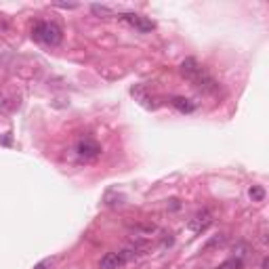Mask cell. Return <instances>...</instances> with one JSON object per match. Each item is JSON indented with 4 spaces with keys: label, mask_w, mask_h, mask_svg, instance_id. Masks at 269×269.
<instances>
[{
    "label": "cell",
    "mask_w": 269,
    "mask_h": 269,
    "mask_svg": "<svg viewBox=\"0 0 269 269\" xmlns=\"http://www.w3.org/2000/svg\"><path fill=\"white\" fill-rule=\"evenodd\" d=\"M261 269H267V259H263V263H261Z\"/></svg>",
    "instance_id": "14"
},
{
    "label": "cell",
    "mask_w": 269,
    "mask_h": 269,
    "mask_svg": "<svg viewBox=\"0 0 269 269\" xmlns=\"http://www.w3.org/2000/svg\"><path fill=\"white\" fill-rule=\"evenodd\" d=\"M248 194H251V198H253L255 202H263V200H265V189H263L261 185H253V187L248 189Z\"/></svg>",
    "instance_id": "12"
},
{
    "label": "cell",
    "mask_w": 269,
    "mask_h": 269,
    "mask_svg": "<svg viewBox=\"0 0 269 269\" xmlns=\"http://www.w3.org/2000/svg\"><path fill=\"white\" fill-rule=\"evenodd\" d=\"M126 263L124 255L122 253H107L103 259H101V269H120L122 265Z\"/></svg>",
    "instance_id": "7"
},
{
    "label": "cell",
    "mask_w": 269,
    "mask_h": 269,
    "mask_svg": "<svg viewBox=\"0 0 269 269\" xmlns=\"http://www.w3.org/2000/svg\"><path fill=\"white\" fill-rule=\"evenodd\" d=\"M210 223H213V215H210L208 210H202V213H198V215H194V217L189 219L187 227H189L191 232H196V234H202L204 229L210 227Z\"/></svg>",
    "instance_id": "4"
},
{
    "label": "cell",
    "mask_w": 269,
    "mask_h": 269,
    "mask_svg": "<svg viewBox=\"0 0 269 269\" xmlns=\"http://www.w3.org/2000/svg\"><path fill=\"white\" fill-rule=\"evenodd\" d=\"M191 82H194L196 88H200V91H204V93H217V91H219L217 80H213L204 70H202V72H200Z\"/></svg>",
    "instance_id": "5"
},
{
    "label": "cell",
    "mask_w": 269,
    "mask_h": 269,
    "mask_svg": "<svg viewBox=\"0 0 269 269\" xmlns=\"http://www.w3.org/2000/svg\"><path fill=\"white\" fill-rule=\"evenodd\" d=\"M179 72H181V74H183L187 80H194V78H196V76L202 72V67H200V63H198L194 57H187V59H185L181 65H179Z\"/></svg>",
    "instance_id": "6"
},
{
    "label": "cell",
    "mask_w": 269,
    "mask_h": 269,
    "mask_svg": "<svg viewBox=\"0 0 269 269\" xmlns=\"http://www.w3.org/2000/svg\"><path fill=\"white\" fill-rule=\"evenodd\" d=\"M91 11L97 15V17H114V9H109L105 5H93Z\"/></svg>",
    "instance_id": "9"
},
{
    "label": "cell",
    "mask_w": 269,
    "mask_h": 269,
    "mask_svg": "<svg viewBox=\"0 0 269 269\" xmlns=\"http://www.w3.org/2000/svg\"><path fill=\"white\" fill-rule=\"evenodd\" d=\"M36 269H47V267H44V265H38V267H36Z\"/></svg>",
    "instance_id": "15"
},
{
    "label": "cell",
    "mask_w": 269,
    "mask_h": 269,
    "mask_svg": "<svg viewBox=\"0 0 269 269\" xmlns=\"http://www.w3.org/2000/svg\"><path fill=\"white\" fill-rule=\"evenodd\" d=\"M234 253H236V259H242V261H244V257L248 255V246H246V244H238L236 248H234Z\"/></svg>",
    "instance_id": "13"
},
{
    "label": "cell",
    "mask_w": 269,
    "mask_h": 269,
    "mask_svg": "<svg viewBox=\"0 0 269 269\" xmlns=\"http://www.w3.org/2000/svg\"><path fill=\"white\" fill-rule=\"evenodd\" d=\"M19 107V99H0V109L3 111H13Z\"/></svg>",
    "instance_id": "11"
},
{
    "label": "cell",
    "mask_w": 269,
    "mask_h": 269,
    "mask_svg": "<svg viewBox=\"0 0 269 269\" xmlns=\"http://www.w3.org/2000/svg\"><path fill=\"white\" fill-rule=\"evenodd\" d=\"M242 265H244V261H242V259L232 257V259H227L225 263H221L217 269H242Z\"/></svg>",
    "instance_id": "10"
},
{
    "label": "cell",
    "mask_w": 269,
    "mask_h": 269,
    "mask_svg": "<svg viewBox=\"0 0 269 269\" xmlns=\"http://www.w3.org/2000/svg\"><path fill=\"white\" fill-rule=\"evenodd\" d=\"M179 111H183V114H189V111H194L196 109V105L189 101V99H185V97H172V101H170Z\"/></svg>",
    "instance_id": "8"
},
{
    "label": "cell",
    "mask_w": 269,
    "mask_h": 269,
    "mask_svg": "<svg viewBox=\"0 0 269 269\" xmlns=\"http://www.w3.org/2000/svg\"><path fill=\"white\" fill-rule=\"evenodd\" d=\"M32 36H34V40H38L42 44H49V47H57L63 38L61 28L57 24H53V21H38V24H34Z\"/></svg>",
    "instance_id": "1"
},
{
    "label": "cell",
    "mask_w": 269,
    "mask_h": 269,
    "mask_svg": "<svg viewBox=\"0 0 269 269\" xmlns=\"http://www.w3.org/2000/svg\"><path fill=\"white\" fill-rule=\"evenodd\" d=\"M120 19L122 21H126L128 26H132L134 30H139V32H151L153 30V24L147 19V17H141V15H137V13H122L120 15Z\"/></svg>",
    "instance_id": "3"
},
{
    "label": "cell",
    "mask_w": 269,
    "mask_h": 269,
    "mask_svg": "<svg viewBox=\"0 0 269 269\" xmlns=\"http://www.w3.org/2000/svg\"><path fill=\"white\" fill-rule=\"evenodd\" d=\"M76 156L80 160H84V162H88V160H97L99 156H101V145L97 143V141H93V139H80L78 143H76Z\"/></svg>",
    "instance_id": "2"
}]
</instances>
